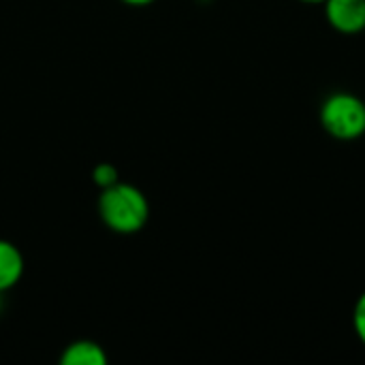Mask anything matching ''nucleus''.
Here are the masks:
<instances>
[{"instance_id":"f257e3e1","label":"nucleus","mask_w":365,"mask_h":365,"mask_svg":"<svg viewBox=\"0 0 365 365\" xmlns=\"http://www.w3.org/2000/svg\"><path fill=\"white\" fill-rule=\"evenodd\" d=\"M101 218L115 233H137L150 216V205L143 192L130 184H113L105 188L98 201Z\"/></svg>"},{"instance_id":"f03ea898","label":"nucleus","mask_w":365,"mask_h":365,"mask_svg":"<svg viewBox=\"0 0 365 365\" xmlns=\"http://www.w3.org/2000/svg\"><path fill=\"white\" fill-rule=\"evenodd\" d=\"M319 118L325 133L338 141H355L365 135V103L353 92L329 94Z\"/></svg>"},{"instance_id":"7ed1b4c3","label":"nucleus","mask_w":365,"mask_h":365,"mask_svg":"<svg viewBox=\"0 0 365 365\" xmlns=\"http://www.w3.org/2000/svg\"><path fill=\"white\" fill-rule=\"evenodd\" d=\"M325 19L340 34L365 30V0H325Z\"/></svg>"},{"instance_id":"20e7f679","label":"nucleus","mask_w":365,"mask_h":365,"mask_svg":"<svg viewBox=\"0 0 365 365\" xmlns=\"http://www.w3.org/2000/svg\"><path fill=\"white\" fill-rule=\"evenodd\" d=\"M21 274H24L21 252L11 242L0 240V291L4 293L6 289L17 284Z\"/></svg>"},{"instance_id":"39448f33","label":"nucleus","mask_w":365,"mask_h":365,"mask_svg":"<svg viewBox=\"0 0 365 365\" xmlns=\"http://www.w3.org/2000/svg\"><path fill=\"white\" fill-rule=\"evenodd\" d=\"M60 361L64 365H103L107 361V355L98 344L81 340L66 346Z\"/></svg>"},{"instance_id":"423d86ee","label":"nucleus","mask_w":365,"mask_h":365,"mask_svg":"<svg viewBox=\"0 0 365 365\" xmlns=\"http://www.w3.org/2000/svg\"><path fill=\"white\" fill-rule=\"evenodd\" d=\"M353 329L359 338V342L365 346V291L357 297L353 308Z\"/></svg>"},{"instance_id":"0eeeda50","label":"nucleus","mask_w":365,"mask_h":365,"mask_svg":"<svg viewBox=\"0 0 365 365\" xmlns=\"http://www.w3.org/2000/svg\"><path fill=\"white\" fill-rule=\"evenodd\" d=\"M94 182L98 186H103V188H109V186L118 184V171H115V167L113 165H107V163L98 165L94 169Z\"/></svg>"},{"instance_id":"6e6552de","label":"nucleus","mask_w":365,"mask_h":365,"mask_svg":"<svg viewBox=\"0 0 365 365\" xmlns=\"http://www.w3.org/2000/svg\"><path fill=\"white\" fill-rule=\"evenodd\" d=\"M124 2H128V4H148L152 0H124Z\"/></svg>"},{"instance_id":"1a4fd4ad","label":"nucleus","mask_w":365,"mask_h":365,"mask_svg":"<svg viewBox=\"0 0 365 365\" xmlns=\"http://www.w3.org/2000/svg\"><path fill=\"white\" fill-rule=\"evenodd\" d=\"M302 2H306V4H323L325 0H302Z\"/></svg>"},{"instance_id":"9d476101","label":"nucleus","mask_w":365,"mask_h":365,"mask_svg":"<svg viewBox=\"0 0 365 365\" xmlns=\"http://www.w3.org/2000/svg\"><path fill=\"white\" fill-rule=\"evenodd\" d=\"M0 310H2V291H0Z\"/></svg>"}]
</instances>
